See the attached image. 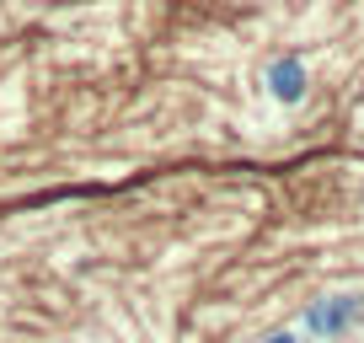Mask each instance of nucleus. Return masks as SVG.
Instances as JSON below:
<instances>
[{"label":"nucleus","instance_id":"f257e3e1","mask_svg":"<svg viewBox=\"0 0 364 343\" xmlns=\"http://www.w3.org/2000/svg\"><path fill=\"white\" fill-rule=\"evenodd\" d=\"M359 317H364V300L359 295H332V300H321V306L306 317V327L316 332V338H343Z\"/></svg>","mask_w":364,"mask_h":343},{"label":"nucleus","instance_id":"f03ea898","mask_svg":"<svg viewBox=\"0 0 364 343\" xmlns=\"http://www.w3.org/2000/svg\"><path fill=\"white\" fill-rule=\"evenodd\" d=\"M268 92L279 97V102H300V97H306V65H300V54L279 59V65L268 70Z\"/></svg>","mask_w":364,"mask_h":343},{"label":"nucleus","instance_id":"7ed1b4c3","mask_svg":"<svg viewBox=\"0 0 364 343\" xmlns=\"http://www.w3.org/2000/svg\"><path fill=\"white\" fill-rule=\"evenodd\" d=\"M262 343H300V332H268Z\"/></svg>","mask_w":364,"mask_h":343}]
</instances>
